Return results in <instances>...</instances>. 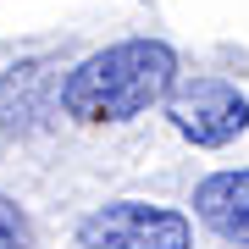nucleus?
I'll return each instance as SVG.
<instances>
[{"label": "nucleus", "instance_id": "f257e3e1", "mask_svg": "<svg viewBox=\"0 0 249 249\" xmlns=\"http://www.w3.org/2000/svg\"><path fill=\"white\" fill-rule=\"evenodd\" d=\"M178 83V50L166 39H122L94 50L61 78V111L72 122H133Z\"/></svg>", "mask_w": 249, "mask_h": 249}, {"label": "nucleus", "instance_id": "f03ea898", "mask_svg": "<svg viewBox=\"0 0 249 249\" xmlns=\"http://www.w3.org/2000/svg\"><path fill=\"white\" fill-rule=\"evenodd\" d=\"M78 249H194V222L172 205L111 199L78 222Z\"/></svg>", "mask_w": 249, "mask_h": 249}, {"label": "nucleus", "instance_id": "7ed1b4c3", "mask_svg": "<svg viewBox=\"0 0 249 249\" xmlns=\"http://www.w3.org/2000/svg\"><path fill=\"white\" fill-rule=\"evenodd\" d=\"M166 116L188 144L222 150L249 127V100L227 78H178L166 89Z\"/></svg>", "mask_w": 249, "mask_h": 249}, {"label": "nucleus", "instance_id": "20e7f679", "mask_svg": "<svg viewBox=\"0 0 249 249\" xmlns=\"http://www.w3.org/2000/svg\"><path fill=\"white\" fill-rule=\"evenodd\" d=\"M55 106H61V72H55V61L34 55V61H17V67L0 72V133H11V139L39 133Z\"/></svg>", "mask_w": 249, "mask_h": 249}, {"label": "nucleus", "instance_id": "39448f33", "mask_svg": "<svg viewBox=\"0 0 249 249\" xmlns=\"http://www.w3.org/2000/svg\"><path fill=\"white\" fill-rule=\"evenodd\" d=\"M194 216L216 232V238L249 244V166L211 172V178L194 188Z\"/></svg>", "mask_w": 249, "mask_h": 249}, {"label": "nucleus", "instance_id": "423d86ee", "mask_svg": "<svg viewBox=\"0 0 249 249\" xmlns=\"http://www.w3.org/2000/svg\"><path fill=\"white\" fill-rule=\"evenodd\" d=\"M0 249H34V227L11 194H0Z\"/></svg>", "mask_w": 249, "mask_h": 249}]
</instances>
